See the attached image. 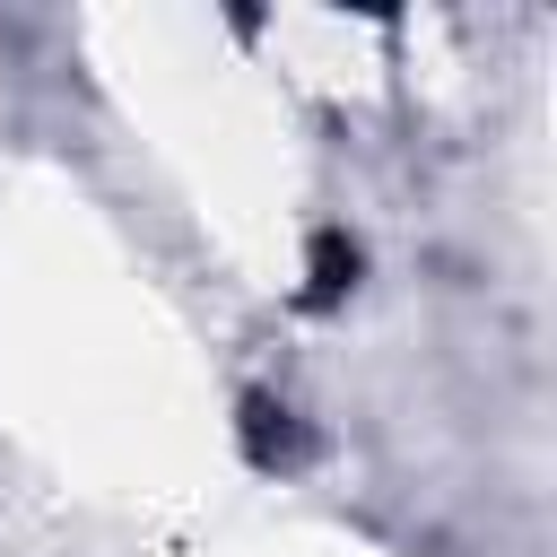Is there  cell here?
I'll return each instance as SVG.
<instances>
[{
  "instance_id": "1",
  "label": "cell",
  "mask_w": 557,
  "mask_h": 557,
  "mask_svg": "<svg viewBox=\"0 0 557 557\" xmlns=\"http://www.w3.org/2000/svg\"><path fill=\"white\" fill-rule=\"evenodd\" d=\"M296 453H305L296 409H287V400H270V392H244V461H252V470H287Z\"/></svg>"
},
{
  "instance_id": "2",
  "label": "cell",
  "mask_w": 557,
  "mask_h": 557,
  "mask_svg": "<svg viewBox=\"0 0 557 557\" xmlns=\"http://www.w3.org/2000/svg\"><path fill=\"white\" fill-rule=\"evenodd\" d=\"M348 287H357V244H348L339 226H322V235H313V278H305L296 305H305V313H331Z\"/></svg>"
}]
</instances>
